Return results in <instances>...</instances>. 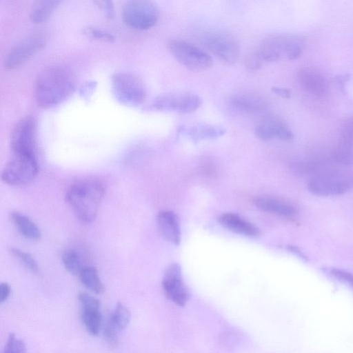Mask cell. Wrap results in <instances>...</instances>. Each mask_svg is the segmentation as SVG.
Returning <instances> with one entry per match:
<instances>
[{"label":"cell","mask_w":353,"mask_h":353,"mask_svg":"<svg viewBox=\"0 0 353 353\" xmlns=\"http://www.w3.org/2000/svg\"><path fill=\"white\" fill-rule=\"evenodd\" d=\"M60 3L59 1H38L32 6L30 18L34 23L45 22Z\"/></svg>","instance_id":"cell-22"},{"label":"cell","mask_w":353,"mask_h":353,"mask_svg":"<svg viewBox=\"0 0 353 353\" xmlns=\"http://www.w3.org/2000/svg\"><path fill=\"white\" fill-rule=\"evenodd\" d=\"M334 156L336 161L342 164L353 165V116L346 119L342 124Z\"/></svg>","instance_id":"cell-16"},{"label":"cell","mask_w":353,"mask_h":353,"mask_svg":"<svg viewBox=\"0 0 353 353\" xmlns=\"http://www.w3.org/2000/svg\"><path fill=\"white\" fill-rule=\"evenodd\" d=\"M10 252L30 271L33 272L39 271V266L36 260L28 252L16 248H11Z\"/></svg>","instance_id":"cell-28"},{"label":"cell","mask_w":353,"mask_h":353,"mask_svg":"<svg viewBox=\"0 0 353 353\" xmlns=\"http://www.w3.org/2000/svg\"><path fill=\"white\" fill-rule=\"evenodd\" d=\"M35 122L30 117L19 121L10 136V145L14 154L35 155Z\"/></svg>","instance_id":"cell-11"},{"label":"cell","mask_w":353,"mask_h":353,"mask_svg":"<svg viewBox=\"0 0 353 353\" xmlns=\"http://www.w3.org/2000/svg\"><path fill=\"white\" fill-rule=\"evenodd\" d=\"M104 194L105 187L100 181L81 179L68 188L65 201L76 217L80 221L88 223L96 218Z\"/></svg>","instance_id":"cell-2"},{"label":"cell","mask_w":353,"mask_h":353,"mask_svg":"<svg viewBox=\"0 0 353 353\" xmlns=\"http://www.w3.org/2000/svg\"><path fill=\"white\" fill-rule=\"evenodd\" d=\"M62 261L65 269L73 274L79 275L87 266L85 265L82 255L73 248L65 250L62 254Z\"/></svg>","instance_id":"cell-25"},{"label":"cell","mask_w":353,"mask_h":353,"mask_svg":"<svg viewBox=\"0 0 353 353\" xmlns=\"http://www.w3.org/2000/svg\"><path fill=\"white\" fill-rule=\"evenodd\" d=\"M254 203L263 211L283 217H293L297 212L294 205L276 199L257 197L254 200Z\"/></svg>","instance_id":"cell-19"},{"label":"cell","mask_w":353,"mask_h":353,"mask_svg":"<svg viewBox=\"0 0 353 353\" xmlns=\"http://www.w3.org/2000/svg\"><path fill=\"white\" fill-rule=\"evenodd\" d=\"M352 187V182L347 178L330 174L314 176L307 183L308 191L319 196L341 195Z\"/></svg>","instance_id":"cell-12"},{"label":"cell","mask_w":353,"mask_h":353,"mask_svg":"<svg viewBox=\"0 0 353 353\" xmlns=\"http://www.w3.org/2000/svg\"><path fill=\"white\" fill-rule=\"evenodd\" d=\"M162 287L166 298L179 306L185 305L190 299V292L183 281L181 268L176 263L167 268Z\"/></svg>","instance_id":"cell-13"},{"label":"cell","mask_w":353,"mask_h":353,"mask_svg":"<svg viewBox=\"0 0 353 353\" xmlns=\"http://www.w3.org/2000/svg\"><path fill=\"white\" fill-rule=\"evenodd\" d=\"M168 49L173 57L190 70L205 71L213 65V60L210 54L187 41L172 40L168 43Z\"/></svg>","instance_id":"cell-5"},{"label":"cell","mask_w":353,"mask_h":353,"mask_svg":"<svg viewBox=\"0 0 353 353\" xmlns=\"http://www.w3.org/2000/svg\"><path fill=\"white\" fill-rule=\"evenodd\" d=\"M296 77L301 87L312 96L323 97L329 91L327 79L315 68L301 67L297 71Z\"/></svg>","instance_id":"cell-15"},{"label":"cell","mask_w":353,"mask_h":353,"mask_svg":"<svg viewBox=\"0 0 353 353\" xmlns=\"http://www.w3.org/2000/svg\"><path fill=\"white\" fill-rule=\"evenodd\" d=\"M78 276L81 283L91 291L97 294H101L104 292V285L95 268L87 265Z\"/></svg>","instance_id":"cell-23"},{"label":"cell","mask_w":353,"mask_h":353,"mask_svg":"<svg viewBox=\"0 0 353 353\" xmlns=\"http://www.w3.org/2000/svg\"><path fill=\"white\" fill-rule=\"evenodd\" d=\"M75 79L72 72L63 65L43 69L34 83L37 104L43 108H52L65 100L74 91Z\"/></svg>","instance_id":"cell-1"},{"label":"cell","mask_w":353,"mask_h":353,"mask_svg":"<svg viewBox=\"0 0 353 353\" xmlns=\"http://www.w3.org/2000/svg\"><path fill=\"white\" fill-rule=\"evenodd\" d=\"M288 250L295 254H296L298 256H299L301 259L307 261L308 258L307 255L301 250L299 248L294 246V245H290L288 247Z\"/></svg>","instance_id":"cell-39"},{"label":"cell","mask_w":353,"mask_h":353,"mask_svg":"<svg viewBox=\"0 0 353 353\" xmlns=\"http://www.w3.org/2000/svg\"><path fill=\"white\" fill-rule=\"evenodd\" d=\"M198 95L190 93L166 94L157 97L150 105V108L159 111H172L189 114L195 112L201 105Z\"/></svg>","instance_id":"cell-10"},{"label":"cell","mask_w":353,"mask_h":353,"mask_svg":"<svg viewBox=\"0 0 353 353\" xmlns=\"http://www.w3.org/2000/svg\"><path fill=\"white\" fill-rule=\"evenodd\" d=\"M81 319L87 330L92 335H97L102 322L100 310L81 309Z\"/></svg>","instance_id":"cell-26"},{"label":"cell","mask_w":353,"mask_h":353,"mask_svg":"<svg viewBox=\"0 0 353 353\" xmlns=\"http://www.w3.org/2000/svg\"><path fill=\"white\" fill-rule=\"evenodd\" d=\"M11 288L8 283L3 282L0 285V299L3 303L6 301L10 295Z\"/></svg>","instance_id":"cell-36"},{"label":"cell","mask_w":353,"mask_h":353,"mask_svg":"<svg viewBox=\"0 0 353 353\" xmlns=\"http://www.w3.org/2000/svg\"><path fill=\"white\" fill-rule=\"evenodd\" d=\"M119 331L120 330L109 317L104 325L103 334L106 341L110 346L117 347L118 345Z\"/></svg>","instance_id":"cell-30"},{"label":"cell","mask_w":353,"mask_h":353,"mask_svg":"<svg viewBox=\"0 0 353 353\" xmlns=\"http://www.w3.org/2000/svg\"><path fill=\"white\" fill-rule=\"evenodd\" d=\"M130 312L122 303H118L110 316L114 324L119 330L125 329L130 321Z\"/></svg>","instance_id":"cell-27"},{"label":"cell","mask_w":353,"mask_h":353,"mask_svg":"<svg viewBox=\"0 0 353 353\" xmlns=\"http://www.w3.org/2000/svg\"><path fill=\"white\" fill-rule=\"evenodd\" d=\"M83 32L87 37L94 38L95 39L105 41H111L114 39V36L112 33L96 27H86L83 30Z\"/></svg>","instance_id":"cell-32"},{"label":"cell","mask_w":353,"mask_h":353,"mask_svg":"<svg viewBox=\"0 0 353 353\" xmlns=\"http://www.w3.org/2000/svg\"><path fill=\"white\" fill-rule=\"evenodd\" d=\"M111 82L113 94L120 103L135 107L144 102L146 88L138 76L130 72H117L112 76Z\"/></svg>","instance_id":"cell-4"},{"label":"cell","mask_w":353,"mask_h":353,"mask_svg":"<svg viewBox=\"0 0 353 353\" xmlns=\"http://www.w3.org/2000/svg\"><path fill=\"white\" fill-rule=\"evenodd\" d=\"M305 39L294 34L271 35L263 39L257 51L263 61L294 60L302 53Z\"/></svg>","instance_id":"cell-3"},{"label":"cell","mask_w":353,"mask_h":353,"mask_svg":"<svg viewBox=\"0 0 353 353\" xmlns=\"http://www.w3.org/2000/svg\"><path fill=\"white\" fill-rule=\"evenodd\" d=\"M272 90L276 95H278L282 98L289 99L291 97L290 91L288 89L283 88V87L273 86L272 88Z\"/></svg>","instance_id":"cell-37"},{"label":"cell","mask_w":353,"mask_h":353,"mask_svg":"<svg viewBox=\"0 0 353 353\" xmlns=\"http://www.w3.org/2000/svg\"><path fill=\"white\" fill-rule=\"evenodd\" d=\"M263 63V61L258 52H252L248 54L245 60V65L246 68L252 70H255L260 68Z\"/></svg>","instance_id":"cell-34"},{"label":"cell","mask_w":353,"mask_h":353,"mask_svg":"<svg viewBox=\"0 0 353 353\" xmlns=\"http://www.w3.org/2000/svg\"><path fill=\"white\" fill-rule=\"evenodd\" d=\"M219 222L228 230L248 236H257L259 230L252 223L233 213H223L219 216Z\"/></svg>","instance_id":"cell-18"},{"label":"cell","mask_w":353,"mask_h":353,"mask_svg":"<svg viewBox=\"0 0 353 353\" xmlns=\"http://www.w3.org/2000/svg\"><path fill=\"white\" fill-rule=\"evenodd\" d=\"M323 271L334 279L348 285L353 289V274L336 268H323Z\"/></svg>","instance_id":"cell-29"},{"label":"cell","mask_w":353,"mask_h":353,"mask_svg":"<svg viewBox=\"0 0 353 353\" xmlns=\"http://www.w3.org/2000/svg\"><path fill=\"white\" fill-rule=\"evenodd\" d=\"M230 102L234 108L246 111L256 112L267 108L265 99L261 95L252 92H239L233 94Z\"/></svg>","instance_id":"cell-20"},{"label":"cell","mask_w":353,"mask_h":353,"mask_svg":"<svg viewBox=\"0 0 353 353\" xmlns=\"http://www.w3.org/2000/svg\"><path fill=\"white\" fill-rule=\"evenodd\" d=\"M78 299L81 304V309H99L101 308L100 301L92 295L80 292L78 295Z\"/></svg>","instance_id":"cell-33"},{"label":"cell","mask_w":353,"mask_h":353,"mask_svg":"<svg viewBox=\"0 0 353 353\" xmlns=\"http://www.w3.org/2000/svg\"><path fill=\"white\" fill-rule=\"evenodd\" d=\"M350 75L347 73L339 74L335 77L336 82L338 83L342 91H344L346 83L350 80Z\"/></svg>","instance_id":"cell-38"},{"label":"cell","mask_w":353,"mask_h":353,"mask_svg":"<svg viewBox=\"0 0 353 353\" xmlns=\"http://www.w3.org/2000/svg\"><path fill=\"white\" fill-rule=\"evenodd\" d=\"M46 35L43 32H33L14 44L7 53L4 66L14 69L24 63L46 44Z\"/></svg>","instance_id":"cell-9"},{"label":"cell","mask_w":353,"mask_h":353,"mask_svg":"<svg viewBox=\"0 0 353 353\" xmlns=\"http://www.w3.org/2000/svg\"><path fill=\"white\" fill-rule=\"evenodd\" d=\"M10 219L20 234L26 239L33 241L41 239L39 228L26 215L14 211L10 213Z\"/></svg>","instance_id":"cell-21"},{"label":"cell","mask_w":353,"mask_h":353,"mask_svg":"<svg viewBox=\"0 0 353 353\" xmlns=\"http://www.w3.org/2000/svg\"><path fill=\"white\" fill-rule=\"evenodd\" d=\"M201 41L206 48L223 62L234 63L240 55L238 41L228 33L212 31L205 33Z\"/></svg>","instance_id":"cell-8"},{"label":"cell","mask_w":353,"mask_h":353,"mask_svg":"<svg viewBox=\"0 0 353 353\" xmlns=\"http://www.w3.org/2000/svg\"><path fill=\"white\" fill-rule=\"evenodd\" d=\"M3 353H26V345L22 340L16 338L14 334L12 333L8 336Z\"/></svg>","instance_id":"cell-31"},{"label":"cell","mask_w":353,"mask_h":353,"mask_svg":"<svg viewBox=\"0 0 353 353\" xmlns=\"http://www.w3.org/2000/svg\"><path fill=\"white\" fill-rule=\"evenodd\" d=\"M256 137L263 141L276 138L281 141H290L294 134L288 124L280 117L269 115L261 120L255 127Z\"/></svg>","instance_id":"cell-14"},{"label":"cell","mask_w":353,"mask_h":353,"mask_svg":"<svg viewBox=\"0 0 353 353\" xmlns=\"http://www.w3.org/2000/svg\"><path fill=\"white\" fill-rule=\"evenodd\" d=\"M159 11L157 5L148 0H132L125 3L122 9L124 23L136 30H147L157 22Z\"/></svg>","instance_id":"cell-6"},{"label":"cell","mask_w":353,"mask_h":353,"mask_svg":"<svg viewBox=\"0 0 353 353\" xmlns=\"http://www.w3.org/2000/svg\"><path fill=\"white\" fill-rule=\"evenodd\" d=\"M105 12L107 17L112 18L114 14V6L110 1H97L94 2Z\"/></svg>","instance_id":"cell-35"},{"label":"cell","mask_w":353,"mask_h":353,"mask_svg":"<svg viewBox=\"0 0 353 353\" xmlns=\"http://www.w3.org/2000/svg\"><path fill=\"white\" fill-rule=\"evenodd\" d=\"M38 170L35 155L13 153L2 171L1 179L11 185H25L36 177Z\"/></svg>","instance_id":"cell-7"},{"label":"cell","mask_w":353,"mask_h":353,"mask_svg":"<svg viewBox=\"0 0 353 353\" xmlns=\"http://www.w3.org/2000/svg\"><path fill=\"white\" fill-rule=\"evenodd\" d=\"M188 134L194 140L213 139L224 134L225 129L211 124L200 123L188 129Z\"/></svg>","instance_id":"cell-24"},{"label":"cell","mask_w":353,"mask_h":353,"mask_svg":"<svg viewBox=\"0 0 353 353\" xmlns=\"http://www.w3.org/2000/svg\"><path fill=\"white\" fill-rule=\"evenodd\" d=\"M158 230L167 241L179 245L181 241V230L176 214L169 210L160 212L157 216Z\"/></svg>","instance_id":"cell-17"}]
</instances>
